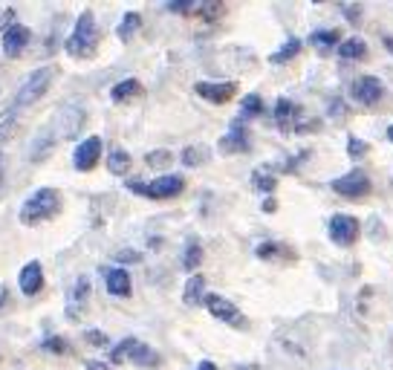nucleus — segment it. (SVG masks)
I'll list each match as a JSON object with an SVG mask.
<instances>
[{"label":"nucleus","instance_id":"nucleus-1","mask_svg":"<svg viewBox=\"0 0 393 370\" xmlns=\"http://www.w3.org/2000/svg\"><path fill=\"white\" fill-rule=\"evenodd\" d=\"M61 211V194L55 189H38L35 194H29L20 205V223L23 226H41L52 220Z\"/></svg>","mask_w":393,"mask_h":370},{"label":"nucleus","instance_id":"nucleus-2","mask_svg":"<svg viewBox=\"0 0 393 370\" xmlns=\"http://www.w3.org/2000/svg\"><path fill=\"white\" fill-rule=\"evenodd\" d=\"M99 41H102V32H99V23L93 18V12H84L78 20H75V29L73 35L67 38L64 49L70 58H93L96 49H99Z\"/></svg>","mask_w":393,"mask_h":370},{"label":"nucleus","instance_id":"nucleus-3","mask_svg":"<svg viewBox=\"0 0 393 370\" xmlns=\"http://www.w3.org/2000/svg\"><path fill=\"white\" fill-rule=\"evenodd\" d=\"M110 362H113V364L133 362V364H139V367H159V364H162V356H159L157 350H150V345H145V342H139V338L128 335V338H122V342L113 347Z\"/></svg>","mask_w":393,"mask_h":370},{"label":"nucleus","instance_id":"nucleus-4","mask_svg":"<svg viewBox=\"0 0 393 370\" xmlns=\"http://www.w3.org/2000/svg\"><path fill=\"white\" fill-rule=\"evenodd\" d=\"M131 191H136L139 197H147V200H174L176 194H183L186 189V177H179V174H165L159 179H131Z\"/></svg>","mask_w":393,"mask_h":370},{"label":"nucleus","instance_id":"nucleus-5","mask_svg":"<svg viewBox=\"0 0 393 370\" xmlns=\"http://www.w3.org/2000/svg\"><path fill=\"white\" fill-rule=\"evenodd\" d=\"M52 78H55V70H52V67H38L35 73H29V76L23 78V84L18 87L12 105H15L18 110H23V107H29V105H35V102L44 96V92L49 90Z\"/></svg>","mask_w":393,"mask_h":370},{"label":"nucleus","instance_id":"nucleus-6","mask_svg":"<svg viewBox=\"0 0 393 370\" xmlns=\"http://www.w3.org/2000/svg\"><path fill=\"white\" fill-rule=\"evenodd\" d=\"M370 189H373L370 177L365 171H358V168L339 177V179H332V191H336L339 197H344V200H361V197L370 194Z\"/></svg>","mask_w":393,"mask_h":370},{"label":"nucleus","instance_id":"nucleus-7","mask_svg":"<svg viewBox=\"0 0 393 370\" xmlns=\"http://www.w3.org/2000/svg\"><path fill=\"white\" fill-rule=\"evenodd\" d=\"M350 96L356 105L361 107H376L385 96V84L376 78V76H358L353 81V90H350Z\"/></svg>","mask_w":393,"mask_h":370},{"label":"nucleus","instance_id":"nucleus-8","mask_svg":"<svg viewBox=\"0 0 393 370\" xmlns=\"http://www.w3.org/2000/svg\"><path fill=\"white\" fill-rule=\"evenodd\" d=\"M205 306H208V313L214 316L217 321H223L229 327H246V316L240 313L229 298H223V295H205Z\"/></svg>","mask_w":393,"mask_h":370},{"label":"nucleus","instance_id":"nucleus-9","mask_svg":"<svg viewBox=\"0 0 393 370\" xmlns=\"http://www.w3.org/2000/svg\"><path fill=\"white\" fill-rule=\"evenodd\" d=\"M358 232H361V226L350 214H336L329 220V240L336 246H353L358 240Z\"/></svg>","mask_w":393,"mask_h":370},{"label":"nucleus","instance_id":"nucleus-10","mask_svg":"<svg viewBox=\"0 0 393 370\" xmlns=\"http://www.w3.org/2000/svg\"><path fill=\"white\" fill-rule=\"evenodd\" d=\"M301 116H304V113H301V107H298L292 99L281 96V99L275 102V125H278V131H281V133H295V131H298V125L304 121Z\"/></svg>","mask_w":393,"mask_h":370},{"label":"nucleus","instance_id":"nucleus-11","mask_svg":"<svg viewBox=\"0 0 393 370\" xmlns=\"http://www.w3.org/2000/svg\"><path fill=\"white\" fill-rule=\"evenodd\" d=\"M99 160H102V136L84 139V142L75 148V153H73V165H75L78 171H93V168L99 165Z\"/></svg>","mask_w":393,"mask_h":370},{"label":"nucleus","instance_id":"nucleus-12","mask_svg":"<svg viewBox=\"0 0 393 370\" xmlns=\"http://www.w3.org/2000/svg\"><path fill=\"white\" fill-rule=\"evenodd\" d=\"M194 92H197L200 99L211 102V105H226L229 99H234L237 84H234V81H220V84H211V81H197V84H194Z\"/></svg>","mask_w":393,"mask_h":370},{"label":"nucleus","instance_id":"nucleus-13","mask_svg":"<svg viewBox=\"0 0 393 370\" xmlns=\"http://www.w3.org/2000/svg\"><path fill=\"white\" fill-rule=\"evenodd\" d=\"M217 150L223 153V157H234V153H249V150H252L249 131H246V128L240 131V119L234 121V128H231L226 136H220V142H217Z\"/></svg>","mask_w":393,"mask_h":370},{"label":"nucleus","instance_id":"nucleus-14","mask_svg":"<svg viewBox=\"0 0 393 370\" xmlns=\"http://www.w3.org/2000/svg\"><path fill=\"white\" fill-rule=\"evenodd\" d=\"M84 107H75V105H67L61 113L55 116V128L61 133V139H75L81 125H84Z\"/></svg>","mask_w":393,"mask_h":370},{"label":"nucleus","instance_id":"nucleus-15","mask_svg":"<svg viewBox=\"0 0 393 370\" xmlns=\"http://www.w3.org/2000/svg\"><path fill=\"white\" fill-rule=\"evenodd\" d=\"M29 44H32V32H29L23 23H15V26H9L4 32V52L9 58H20Z\"/></svg>","mask_w":393,"mask_h":370},{"label":"nucleus","instance_id":"nucleus-16","mask_svg":"<svg viewBox=\"0 0 393 370\" xmlns=\"http://www.w3.org/2000/svg\"><path fill=\"white\" fill-rule=\"evenodd\" d=\"M87 298H90V281L87 278H78L67 295V318L70 321H78L87 313Z\"/></svg>","mask_w":393,"mask_h":370},{"label":"nucleus","instance_id":"nucleus-17","mask_svg":"<svg viewBox=\"0 0 393 370\" xmlns=\"http://www.w3.org/2000/svg\"><path fill=\"white\" fill-rule=\"evenodd\" d=\"M18 284L23 295H38L44 290V266L38 261H29L18 275Z\"/></svg>","mask_w":393,"mask_h":370},{"label":"nucleus","instance_id":"nucleus-18","mask_svg":"<svg viewBox=\"0 0 393 370\" xmlns=\"http://www.w3.org/2000/svg\"><path fill=\"white\" fill-rule=\"evenodd\" d=\"M104 287L113 298H128L131 295V272L116 266V269H107L104 272Z\"/></svg>","mask_w":393,"mask_h":370},{"label":"nucleus","instance_id":"nucleus-19","mask_svg":"<svg viewBox=\"0 0 393 370\" xmlns=\"http://www.w3.org/2000/svg\"><path fill=\"white\" fill-rule=\"evenodd\" d=\"M142 92H145V87H142L139 78H125V81H119V84L110 90V99H113L116 105H125V102L139 99Z\"/></svg>","mask_w":393,"mask_h":370},{"label":"nucleus","instance_id":"nucleus-20","mask_svg":"<svg viewBox=\"0 0 393 370\" xmlns=\"http://www.w3.org/2000/svg\"><path fill=\"white\" fill-rule=\"evenodd\" d=\"M310 44L318 52H332V49L341 47V32H339V29H318V32L310 35Z\"/></svg>","mask_w":393,"mask_h":370},{"label":"nucleus","instance_id":"nucleus-21","mask_svg":"<svg viewBox=\"0 0 393 370\" xmlns=\"http://www.w3.org/2000/svg\"><path fill=\"white\" fill-rule=\"evenodd\" d=\"M252 185L258 191H263V194H272L275 191V185H278V179H275V165H260V168H255L252 171Z\"/></svg>","mask_w":393,"mask_h":370},{"label":"nucleus","instance_id":"nucleus-22","mask_svg":"<svg viewBox=\"0 0 393 370\" xmlns=\"http://www.w3.org/2000/svg\"><path fill=\"white\" fill-rule=\"evenodd\" d=\"M205 275H191L188 278V284H186V290H183V301H186V306H197L200 301H205Z\"/></svg>","mask_w":393,"mask_h":370},{"label":"nucleus","instance_id":"nucleus-23","mask_svg":"<svg viewBox=\"0 0 393 370\" xmlns=\"http://www.w3.org/2000/svg\"><path fill=\"white\" fill-rule=\"evenodd\" d=\"M107 171H110L113 177H125V174L131 171V153L122 150V148H113V150L107 153Z\"/></svg>","mask_w":393,"mask_h":370},{"label":"nucleus","instance_id":"nucleus-24","mask_svg":"<svg viewBox=\"0 0 393 370\" xmlns=\"http://www.w3.org/2000/svg\"><path fill=\"white\" fill-rule=\"evenodd\" d=\"M179 160H183L188 168H197V165H205L208 160H211V148L208 145H188L186 150H183V157H179Z\"/></svg>","mask_w":393,"mask_h":370},{"label":"nucleus","instance_id":"nucleus-25","mask_svg":"<svg viewBox=\"0 0 393 370\" xmlns=\"http://www.w3.org/2000/svg\"><path fill=\"white\" fill-rule=\"evenodd\" d=\"M336 52H339L341 61H361V58L368 55V44L361 41V38H347Z\"/></svg>","mask_w":393,"mask_h":370},{"label":"nucleus","instance_id":"nucleus-26","mask_svg":"<svg viewBox=\"0 0 393 370\" xmlns=\"http://www.w3.org/2000/svg\"><path fill=\"white\" fill-rule=\"evenodd\" d=\"M18 119H20V110H18L15 105H9L4 113H0V142H6V139L15 133Z\"/></svg>","mask_w":393,"mask_h":370},{"label":"nucleus","instance_id":"nucleus-27","mask_svg":"<svg viewBox=\"0 0 393 370\" xmlns=\"http://www.w3.org/2000/svg\"><path fill=\"white\" fill-rule=\"evenodd\" d=\"M139 26H142V18H139L136 12L125 15V18H122V23L116 26V35H119V41H122V44H128V41H131V38L139 32Z\"/></svg>","mask_w":393,"mask_h":370},{"label":"nucleus","instance_id":"nucleus-28","mask_svg":"<svg viewBox=\"0 0 393 370\" xmlns=\"http://www.w3.org/2000/svg\"><path fill=\"white\" fill-rule=\"evenodd\" d=\"M255 255L260 261H275V258H292V249H286L281 243H260L255 249Z\"/></svg>","mask_w":393,"mask_h":370},{"label":"nucleus","instance_id":"nucleus-29","mask_svg":"<svg viewBox=\"0 0 393 370\" xmlns=\"http://www.w3.org/2000/svg\"><path fill=\"white\" fill-rule=\"evenodd\" d=\"M223 4H217V0H202V4H197V9H194V15L197 18H202V20H208V23H214V20H220V15H223Z\"/></svg>","mask_w":393,"mask_h":370},{"label":"nucleus","instance_id":"nucleus-30","mask_svg":"<svg viewBox=\"0 0 393 370\" xmlns=\"http://www.w3.org/2000/svg\"><path fill=\"white\" fill-rule=\"evenodd\" d=\"M263 113V99L258 96V92H249V96L243 99V105H240V121L243 119H258Z\"/></svg>","mask_w":393,"mask_h":370},{"label":"nucleus","instance_id":"nucleus-31","mask_svg":"<svg viewBox=\"0 0 393 370\" xmlns=\"http://www.w3.org/2000/svg\"><path fill=\"white\" fill-rule=\"evenodd\" d=\"M298 52H301V41H298V38H289V41H286V44H284L275 55L269 58V61H272V64H286V61H292Z\"/></svg>","mask_w":393,"mask_h":370},{"label":"nucleus","instance_id":"nucleus-32","mask_svg":"<svg viewBox=\"0 0 393 370\" xmlns=\"http://www.w3.org/2000/svg\"><path fill=\"white\" fill-rule=\"evenodd\" d=\"M147 168H154V171H162L168 165H174V153L171 150H150L147 157H145Z\"/></svg>","mask_w":393,"mask_h":370},{"label":"nucleus","instance_id":"nucleus-33","mask_svg":"<svg viewBox=\"0 0 393 370\" xmlns=\"http://www.w3.org/2000/svg\"><path fill=\"white\" fill-rule=\"evenodd\" d=\"M200 261H202V246H200V243H188L186 258H183V266H186L188 272H194V269L200 266Z\"/></svg>","mask_w":393,"mask_h":370},{"label":"nucleus","instance_id":"nucleus-34","mask_svg":"<svg viewBox=\"0 0 393 370\" xmlns=\"http://www.w3.org/2000/svg\"><path fill=\"white\" fill-rule=\"evenodd\" d=\"M41 350H47V353H67L70 345H67V338H61V335H49V338H44V342H41Z\"/></svg>","mask_w":393,"mask_h":370},{"label":"nucleus","instance_id":"nucleus-35","mask_svg":"<svg viewBox=\"0 0 393 370\" xmlns=\"http://www.w3.org/2000/svg\"><path fill=\"white\" fill-rule=\"evenodd\" d=\"M84 342H87L90 347H107V345H110L107 335H104L102 330H84Z\"/></svg>","mask_w":393,"mask_h":370},{"label":"nucleus","instance_id":"nucleus-36","mask_svg":"<svg viewBox=\"0 0 393 370\" xmlns=\"http://www.w3.org/2000/svg\"><path fill=\"white\" fill-rule=\"evenodd\" d=\"M370 150V145L368 142H361V139H356V136H350V142H347V153L356 160V157H365V153Z\"/></svg>","mask_w":393,"mask_h":370},{"label":"nucleus","instance_id":"nucleus-37","mask_svg":"<svg viewBox=\"0 0 393 370\" xmlns=\"http://www.w3.org/2000/svg\"><path fill=\"white\" fill-rule=\"evenodd\" d=\"M168 9L176 12V15H194L197 0H176V4H168Z\"/></svg>","mask_w":393,"mask_h":370},{"label":"nucleus","instance_id":"nucleus-38","mask_svg":"<svg viewBox=\"0 0 393 370\" xmlns=\"http://www.w3.org/2000/svg\"><path fill=\"white\" fill-rule=\"evenodd\" d=\"M341 12H344L347 23H353V26L361 23V6L358 4H341Z\"/></svg>","mask_w":393,"mask_h":370},{"label":"nucleus","instance_id":"nucleus-39","mask_svg":"<svg viewBox=\"0 0 393 370\" xmlns=\"http://www.w3.org/2000/svg\"><path fill=\"white\" fill-rule=\"evenodd\" d=\"M116 261H119V263H139V261H142V252H136V249H122V252H116Z\"/></svg>","mask_w":393,"mask_h":370},{"label":"nucleus","instance_id":"nucleus-40","mask_svg":"<svg viewBox=\"0 0 393 370\" xmlns=\"http://www.w3.org/2000/svg\"><path fill=\"white\" fill-rule=\"evenodd\" d=\"M9 26H15V9H12V6L0 12V29H4V32H6Z\"/></svg>","mask_w":393,"mask_h":370},{"label":"nucleus","instance_id":"nucleus-41","mask_svg":"<svg viewBox=\"0 0 393 370\" xmlns=\"http://www.w3.org/2000/svg\"><path fill=\"white\" fill-rule=\"evenodd\" d=\"M263 211H269V214L278 211V200H275V197H266V200H263Z\"/></svg>","mask_w":393,"mask_h":370},{"label":"nucleus","instance_id":"nucleus-42","mask_svg":"<svg viewBox=\"0 0 393 370\" xmlns=\"http://www.w3.org/2000/svg\"><path fill=\"white\" fill-rule=\"evenodd\" d=\"M9 304V290H6V284H0V310Z\"/></svg>","mask_w":393,"mask_h":370},{"label":"nucleus","instance_id":"nucleus-43","mask_svg":"<svg viewBox=\"0 0 393 370\" xmlns=\"http://www.w3.org/2000/svg\"><path fill=\"white\" fill-rule=\"evenodd\" d=\"M84 367H87V370H107V364H104V362H87Z\"/></svg>","mask_w":393,"mask_h":370},{"label":"nucleus","instance_id":"nucleus-44","mask_svg":"<svg viewBox=\"0 0 393 370\" xmlns=\"http://www.w3.org/2000/svg\"><path fill=\"white\" fill-rule=\"evenodd\" d=\"M197 370H217V364H214V362H200Z\"/></svg>","mask_w":393,"mask_h":370},{"label":"nucleus","instance_id":"nucleus-45","mask_svg":"<svg viewBox=\"0 0 393 370\" xmlns=\"http://www.w3.org/2000/svg\"><path fill=\"white\" fill-rule=\"evenodd\" d=\"M234 370H260V364H240V367H234Z\"/></svg>","mask_w":393,"mask_h":370},{"label":"nucleus","instance_id":"nucleus-46","mask_svg":"<svg viewBox=\"0 0 393 370\" xmlns=\"http://www.w3.org/2000/svg\"><path fill=\"white\" fill-rule=\"evenodd\" d=\"M4 168H6V157L0 153V179H4Z\"/></svg>","mask_w":393,"mask_h":370},{"label":"nucleus","instance_id":"nucleus-47","mask_svg":"<svg viewBox=\"0 0 393 370\" xmlns=\"http://www.w3.org/2000/svg\"><path fill=\"white\" fill-rule=\"evenodd\" d=\"M385 47H387V52H393V38H390V35L385 38Z\"/></svg>","mask_w":393,"mask_h":370},{"label":"nucleus","instance_id":"nucleus-48","mask_svg":"<svg viewBox=\"0 0 393 370\" xmlns=\"http://www.w3.org/2000/svg\"><path fill=\"white\" fill-rule=\"evenodd\" d=\"M387 139H390V142H393V125H390V128H387Z\"/></svg>","mask_w":393,"mask_h":370}]
</instances>
